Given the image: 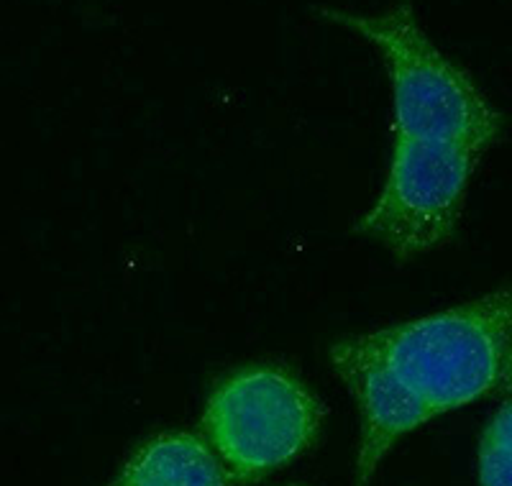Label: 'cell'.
<instances>
[{
	"label": "cell",
	"mask_w": 512,
	"mask_h": 486,
	"mask_svg": "<svg viewBox=\"0 0 512 486\" xmlns=\"http://www.w3.org/2000/svg\"><path fill=\"white\" fill-rule=\"evenodd\" d=\"M323 16L372 44L392 82L390 169L354 231L400 261L438 251L454 238L474 174L500 139V113L408 6Z\"/></svg>",
	"instance_id": "6da1fadb"
},
{
	"label": "cell",
	"mask_w": 512,
	"mask_h": 486,
	"mask_svg": "<svg viewBox=\"0 0 512 486\" xmlns=\"http://www.w3.org/2000/svg\"><path fill=\"white\" fill-rule=\"evenodd\" d=\"M510 323V290L500 287L328 348L333 371L359 407L356 486H369L397 440L510 382Z\"/></svg>",
	"instance_id": "7a4b0ae2"
},
{
	"label": "cell",
	"mask_w": 512,
	"mask_h": 486,
	"mask_svg": "<svg viewBox=\"0 0 512 486\" xmlns=\"http://www.w3.org/2000/svg\"><path fill=\"white\" fill-rule=\"evenodd\" d=\"M323 410L303 382L277 366L228 374L210 392L203 440L233 484H251L313 446Z\"/></svg>",
	"instance_id": "3957f363"
},
{
	"label": "cell",
	"mask_w": 512,
	"mask_h": 486,
	"mask_svg": "<svg viewBox=\"0 0 512 486\" xmlns=\"http://www.w3.org/2000/svg\"><path fill=\"white\" fill-rule=\"evenodd\" d=\"M111 486H226V476L203 438L162 433L128 458Z\"/></svg>",
	"instance_id": "277c9868"
},
{
	"label": "cell",
	"mask_w": 512,
	"mask_h": 486,
	"mask_svg": "<svg viewBox=\"0 0 512 486\" xmlns=\"http://www.w3.org/2000/svg\"><path fill=\"white\" fill-rule=\"evenodd\" d=\"M510 402H502L479 443V486H512Z\"/></svg>",
	"instance_id": "5b68a950"
}]
</instances>
